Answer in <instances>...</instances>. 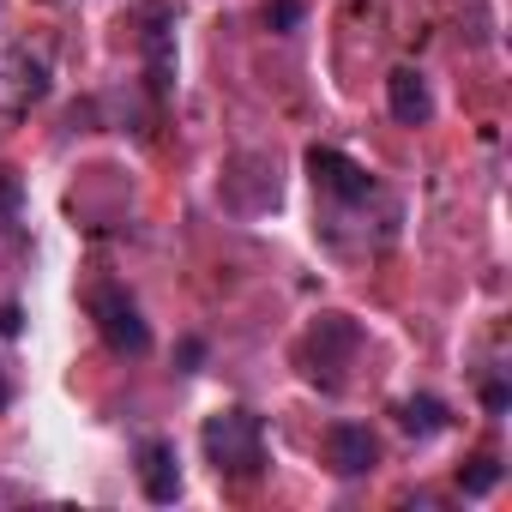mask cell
Returning <instances> with one entry per match:
<instances>
[{"instance_id":"cell-1","label":"cell","mask_w":512,"mask_h":512,"mask_svg":"<svg viewBox=\"0 0 512 512\" xmlns=\"http://www.w3.org/2000/svg\"><path fill=\"white\" fill-rule=\"evenodd\" d=\"M199 446H205V464L217 476H260L266 470V428H260V416L241 410V404L205 416Z\"/></svg>"},{"instance_id":"cell-2","label":"cell","mask_w":512,"mask_h":512,"mask_svg":"<svg viewBox=\"0 0 512 512\" xmlns=\"http://www.w3.org/2000/svg\"><path fill=\"white\" fill-rule=\"evenodd\" d=\"M91 320H97V332H103V344L115 356H145L151 350V326H145L139 302L121 284H97L91 290Z\"/></svg>"},{"instance_id":"cell-3","label":"cell","mask_w":512,"mask_h":512,"mask_svg":"<svg viewBox=\"0 0 512 512\" xmlns=\"http://www.w3.org/2000/svg\"><path fill=\"white\" fill-rule=\"evenodd\" d=\"M356 350H362V326L344 314H320V326L308 332V374L320 386H344V368L356 362Z\"/></svg>"},{"instance_id":"cell-4","label":"cell","mask_w":512,"mask_h":512,"mask_svg":"<svg viewBox=\"0 0 512 512\" xmlns=\"http://www.w3.org/2000/svg\"><path fill=\"white\" fill-rule=\"evenodd\" d=\"M326 458H332L338 476H368L380 464V440L362 422H332L326 428Z\"/></svg>"},{"instance_id":"cell-5","label":"cell","mask_w":512,"mask_h":512,"mask_svg":"<svg viewBox=\"0 0 512 512\" xmlns=\"http://www.w3.org/2000/svg\"><path fill=\"white\" fill-rule=\"evenodd\" d=\"M139 488H145V500H157V506L181 500V458H175L169 440H139Z\"/></svg>"},{"instance_id":"cell-6","label":"cell","mask_w":512,"mask_h":512,"mask_svg":"<svg viewBox=\"0 0 512 512\" xmlns=\"http://www.w3.org/2000/svg\"><path fill=\"white\" fill-rule=\"evenodd\" d=\"M386 109H392L398 127H428V121H434V91H428V79H422L416 67H398V73L386 79Z\"/></svg>"},{"instance_id":"cell-7","label":"cell","mask_w":512,"mask_h":512,"mask_svg":"<svg viewBox=\"0 0 512 512\" xmlns=\"http://www.w3.org/2000/svg\"><path fill=\"white\" fill-rule=\"evenodd\" d=\"M308 175H314V187H320V193L350 199V205L374 193L368 169H356V163H350V157H338V151H308Z\"/></svg>"},{"instance_id":"cell-8","label":"cell","mask_w":512,"mask_h":512,"mask_svg":"<svg viewBox=\"0 0 512 512\" xmlns=\"http://www.w3.org/2000/svg\"><path fill=\"white\" fill-rule=\"evenodd\" d=\"M145 67H151V91L163 97L175 79V55H169V13L151 7V31H145Z\"/></svg>"},{"instance_id":"cell-9","label":"cell","mask_w":512,"mask_h":512,"mask_svg":"<svg viewBox=\"0 0 512 512\" xmlns=\"http://www.w3.org/2000/svg\"><path fill=\"white\" fill-rule=\"evenodd\" d=\"M398 428H404L410 440H434V434L446 428V404H440V398H404V404H398Z\"/></svg>"},{"instance_id":"cell-10","label":"cell","mask_w":512,"mask_h":512,"mask_svg":"<svg viewBox=\"0 0 512 512\" xmlns=\"http://www.w3.org/2000/svg\"><path fill=\"white\" fill-rule=\"evenodd\" d=\"M494 482H500V464H494V458H470V464H464V476H458V488H464V494H488Z\"/></svg>"},{"instance_id":"cell-11","label":"cell","mask_w":512,"mask_h":512,"mask_svg":"<svg viewBox=\"0 0 512 512\" xmlns=\"http://www.w3.org/2000/svg\"><path fill=\"white\" fill-rule=\"evenodd\" d=\"M302 25V7H296V0H278V7H266V25Z\"/></svg>"},{"instance_id":"cell-12","label":"cell","mask_w":512,"mask_h":512,"mask_svg":"<svg viewBox=\"0 0 512 512\" xmlns=\"http://www.w3.org/2000/svg\"><path fill=\"white\" fill-rule=\"evenodd\" d=\"M482 404H488V410H494V416H500V410H506V386H500V380H494V386H488V392H482Z\"/></svg>"},{"instance_id":"cell-13","label":"cell","mask_w":512,"mask_h":512,"mask_svg":"<svg viewBox=\"0 0 512 512\" xmlns=\"http://www.w3.org/2000/svg\"><path fill=\"white\" fill-rule=\"evenodd\" d=\"M13 404V386H7V374H0V410H7Z\"/></svg>"}]
</instances>
